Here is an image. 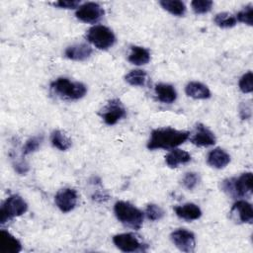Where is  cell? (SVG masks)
Segmentation results:
<instances>
[{
	"mask_svg": "<svg viewBox=\"0 0 253 253\" xmlns=\"http://www.w3.org/2000/svg\"><path fill=\"white\" fill-rule=\"evenodd\" d=\"M189 136V131L179 130L173 127H159L151 131L146 146L149 150L173 149L184 143Z\"/></svg>",
	"mask_w": 253,
	"mask_h": 253,
	"instance_id": "1",
	"label": "cell"
},
{
	"mask_svg": "<svg viewBox=\"0 0 253 253\" xmlns=\"http://www.w3.org/2000/svg\"><path fill=\"white\" fill-rule=\"evenodd\" d=\"M253 176L251 172H245L239 177H232L220 183L221 190L232 199L249 198L252 195Z\"/></svg>",
	"mask_w": 253,
	"mask_h": 253,
	"instance_id": "2",
	"label": "cell"
},
{
	"mask_svg": "<svg viewBox=\"0 0 253 253\" xmlns=\"http://www.w3.org/2000/svg\"><path fill=\"white\" fill-rule=\"evenodd\" d=\"M51 91L61 99L78 100L87 93V87L78 81H71L65 77H59L50 83Z\"/></svg>",
	"mask_w": 253,
	"mask_h": 253,
	"instance_id": "3",
	"label": "cell"
},
{
	"mask_svg": "<svg viewBox=\"0 0 253 253\" xmlns=\"http://www.w3.org/2000/svg\"><path fill=\"white\" fill-rule=\"evenodd\" d=\"M116 217L124 225L132 229H139L143 223V212L132 204L125 201H118L114 206Z\"/></svg>",
	"mask_w": 253,
	"mask_h": 253,
	"instance_id": "4",
	"label": "cell"
},
{
	"mask_svg": "<svg viewBox=\"0 0 253 253\" xmlns=\"http://www.w3.org/2000/svg\"><path fill=\"white\" fill-rule=\"evenodd\" d=\"M86 39L95 47L102 50L109 49L116 42V36L113 31L103 25L91 27L86 34Z\"/></svg>",
	"mask_w": 253,
	"mask_h": 253,
	"instance_id": "5",
	"label": "cell"
},
{
	"mask_svg": "<svg viewBox=\"0 0 253 253\" xmlns=\"http://www.w3.org/2000/svg\"><path fill=\"white\" fill-rule=\"evenodd\" d=\"M28 211L26 201L19 195H11L5 200L0 210V222L6 223L14 217L24 214Z\"/></svg>",
	"mask_w": 253,
	"mask_h": 253,
	"instance_id": "6",
	"label": "cell"
},
{
	"mask_svg": "<svg viewBox=\"0 0 253 253\" xmlns=\"http://www.w3.org/2000/svg\"><path fill=\"white\" fill-rule=\"evenodd\" d=\"M100 115L108 126H113L116 125L121 119L126 117V111L119 99H112L101 110Z\"/></svg>",
	"mask_w": 253,
	"mask_h": 253,
	"instance_id": "7",
	"label": "cell"
},
{
	"mask_svg": "<svg viewBox=\"0 0 253 253\" xmlns=\"http://www.w3.org/2000/svg\"><path fill=\"white\" fill-rule=\"evenodd\" d=\"M113 242L117 248L123 252H139L144 251L145 244L141 243L138 238L132 233H120L113 237Z\"/></svg>",
	"mask_w": 253,
	"mask_h": 253,
	"instance_id": "8",
	"label": "cell"
},
{
	"mask_svg": "<svg viewBox=\"0 0 253 253\" xmlns=\"http://www.w3.org/2000/svg\"><path fill=\"white\" fill-rule=\"evenodd\" d=\"M104 9L98 3L87 2L77 8L75 15L81 22L95 24L104 16Z\"/></svg>",
	"mask_w": 253,
	"mask_h": 253,
	"instance_id": "9",
	"label": "cell"
},
{
	"mask_svg": "<svg viewBox=\"0 0 253 253\" xmlns=\"http://www.w3.org/2000/svg\"><path fill=\"white\" fill-rule=\"evenodd\" d=\"M170 238L173 244L180 251L187 253L194 252L196 247V239L195 234L192 231H189L185 228H179L171 233Z\"/></svg>",
	"mask_w": 253,
	"mask_h": 253,
	"instance_id": "10",
	"label": "cell"
},
{
	"mask_svg": "<svg viewBox=\"0 0 253 253\" xmlns=\"http://www.w3.org/2000/svg\"><path fill=\"white\" fill-rule=\"evenodd\" d=\"M77 200L78 195L76 191L71 188H64L59 190L54 197L55 205L62 212L71 211L76 207Z\"/></svg>",
	"mask_w": 253,
	"mask_h": 253,
	"instance_id": "11",
	"label": "cell"
},
{
	"mask_svg": "<svg viewBox=\"0 0 253 253\" xmlns=\"http://www.w3.org/2000/svg\"><path fill=\"white\" fill-rule=\"evenodd\" d=\"M230 217L235 222L251 223L253 220L252 206L244 200L237 201L230 210Z\"/></svg>",
	"mask_w": 253,
	"mask_h": 253,
	"instance_id": "12",
	"label": "cell"
},
{
	"mask_svg": "<svg viewBox=\"0 0 253 253\" xmlns=\"http://www.w3.org/2000/svg\"><path fill=\"white\" fill-rule=\"evenodd\" d=\"M191 142L197 146H211L215 143L213 132L203 124H197L195 131L191 136Z\"/></svg>",
	"mask_w": 253,
	"mask_h": 253,
	"instance_id": "13",
	"label": "cell"
},
{
	"mask_svg": "<svg viewBox=\"0 0 253 253\" xmlns=\"http://www.w3.org/2000/svg\"><path fill=\"white\" fill-rule=\"evenodd\" d=\"M92 47L86 43H76L68 46L64 54L67 58L76 61H83L89 58L92 54Z\"/></svg>",
	"mask_w": 253,
	"mask_h": 253,
	"instance_id": "14",
	"label": "cell"
},
{
	"mask_svg": "<svg viewBox=\"0 0 253 253\" xmlns=\"http://www.w3.org/2000/svg\"><path fill=\"white\" fill-rule=\"evenodd\" d=\"M208 164L215 169H222L230 162V155L220 147H216L210 151L207 157Z\"/></svg>",
	"mask_w": 253,
	"mask_h": 253,
	"instance_id": "15",
	"label": "cell"
},
{
	"mask_svg": "<svg viewBox=\"0 0 253 253\" xmlns=\"http://www.w3.org/2000/svg\"><path fill=\"white\" fill-rule=\"evenodd\" d=\"M174 211L177 216L188 221L196 220L202 216L201 209L193 203H187L182 206H177L174 208Z\"/></svg>",
	"mask_w": 253,
	"mask_h": 253,
	"instance_id": "16",
	"label": "cell"
},
{
	"mask_svg": "<svg viewBox=\"0 0 253 253\" xmlns=\"http://www.w3.org/2000/svg\"><path fill=\"white\" fill-rule=\"evenodd\" d=\"M22 249L20 241L5 230L0 232V250L3 253H18Z\"/></svg>",
	"mask_w": 253,
	"mask_h": 253,
	"instance_id": "17",
	"label": "cell"
},
{
	"mask_svg": "<svg viewBox=\"0 0 253 253\" xmlns=\"http://www.w3.org/2000/svg\"><path fill=\"white\" fill-rule=\"evenodd\" d=\"M186 94L193 98L199 100L209 99L211 97V91L205 84L198 81H191L186 85L185 88Z\"/></svg>",
	"mask_w": 253,
	"mask_h": 253,
	"instance_id": "18",
	"label": "cell"
},
{
	"mask_svg": "<svg viewBox=\"0 0 253 253\" xmlns=\"http://www.w3.org/2000/svg\"><path fill=\"white\" fill-rule=\"evenodd\" d=\"M154 90H155L157 99L162 103L171 104L177 98V92L175 88L170 84H166V83L156 84Z\"/></svg>",
	"mask_w": 253,
	"mask_h": 253,
	"instance_id": "19",
	"label": "cell"
},
{
	"mask_svg": "<svg viewBox=\"0 0 253 253\" xmlns=\"http://www.w3.org/2000/svg\"><path fill=\"white\" fill-rule=\"evenodd\" d=\"M190 160H191L190 153L179 148H173L165 156V162L170 168H176L180 164L188 163Z\"/></svg>",
	"mask_w": 253,
	"mask_h": 253,
	"instance_id": "20",
	"label": "cell"
},
{
	"mask_svg": "<svg viewBox=\"0 0 253 253\" xmlns=\"http://www.w3.org/2000/svg\"><path fill=\"white\" fill-rule=\"evenodd\" d=\"M127 58H128V61L134 65H144L149 62L150 53L148 49L142 46L132 45Z\"/></svg>",
	"mask_w": 253,
	"mask_h": 253,
	"instance_id": "21",
	"label": "cell"
},
{
	"mask_svg": "<svg viewBox=\"0 0 253 253\" xmlns=\"http://www.w3.org/2000/svg\"><path fill=\"white\" fill-rule=\"evenodd\" d=\"M50 141H51V144L55 148H57L61 151L67 150L71 146L70 138L63 131H61L59 129H55L51 132Z\"/></svg>",
	"mask_w": 253,
	"mask_h": 253,
	"instance_id": "22",
	"label": "cell"
},
{
	"mask_svg": "<svg viewBox=\"0 0 253 253\" xmlns=\"http://www.w3.org/2000/svg\"><path fill=\"white\" fill-rule=\"evenodd\" d=\"M161 7L174 16H183L186 12V5L179 0H161Z\"/></svg>",
	"mask_w": 253,
	"mask_h": 253,
	"instance_id": "23",
	"label": "cell"
},
{
	"mask_svg": "<svg viewBox=\"0 0 253 253\" xmlns=\"http://www.w3.org/2000/svg\"><path fill=\"white\" fill-rule=\"evenodd\" d=\"M125 80L131 86H144L147 80V74L144 70L134 69L126 75Z\"/></svg>",
	"mask_w": 253,
	"mask_h": 253,
	"instance_id": "24",
	"label": "cell"
},
{
	"mask_svg": "<svg viewBox=\"0 0 253 253\" xmlns=\"http://www.w3.org/2000/svg\"><path fill=\"white\" fill-rule=\"evenodd\" d=\"M213 21L218 27L223 28V29L232 28L237 23V20H236L235 16H233L232 14L227 13V12H222V13L216 14Z\"/></svg>",
	"mask_w": 253,
	"mask_h": 253,
	"instance_id": "25",
	"label": "cell"
},
{
	"mask_svg": "<svg viewBox=\"0 0 253 253\" xmlns=\"http://www.w3.org/2000/svg\"><path fill=\"white\" fill-rule=\"evenodd\" d=\"M164 211L155 204H149L146 206L145 209V215L149 220L155 221V220H159L164 216Z\"/></svg>",
	"mask_w": 253,
	"mask_h": 253,
	"instance_id": "26",
	"label": "cell"
},
{
	"mask_svg": "<svg viewBox=\"0 0 253 253\" xmlns=\"http://www.w3.org/2000/svg\"><path fill=\"white\" fill-rule=\"evenodd\" d=\"M42 141V136H33L29 138L23 146V155H28L39 149Z\"/></svg>",
	"mask_w": 253,
	"mask_h": 253,
	"instance_id": "27",
	"label": "cell"
},
{
	"mask_svg": "<svg viewBox=\"0 0 253 253\" xmlns=\"http://www.w3.org/2000/svg\"><path fill=\"white\" fill-rule=\"evenodd\" d=\"M192 9L196 14L208 13L212 7V1L211 0H194L191 3Z\"/></svg>",
	"mask_w": 253,
	"mask_h": 253,
	"instance_id": "28",
	"label": "cell"
},
{
	"mask_svg": "<svg viewBox=\"0 0 253 253\" xmlns=\"http://www.w3.org/2000/svg\"><path fill=\"white\" fill-rule=\"evenodd\" d=\"M239 89L243 93H251L253 91V74L251 71L246 72L239 80Z\"/></svg>",
	"mask_w": 253,
	"mask_h": 253,
	"instance_id": "29",
	"label": "cell"
},
{
	"mask_svg": "<svg viewBox=\"0 0 253 253\" xmlns=\"http://www.w3.org/2000/svg\"><path fill=\"white\" fill-rule=\"evenodd\" d=\"M252 14H253V9H252V5H248L246 7H244L241 11H239L236 15V20L247 24L249 26H252L253 24V20H252Z\"/></svg>",
	"mask_w": 253,
	"mask_h": 253,
	"instance_id": "30",
	"label": "cell"
},
{
	"mask_svg": "<svg viewBox=\"0 0 253 253\" xmlns=\"http://www.w3.org/2000/svg\"><path fill=\"white\" fill-rule=\"evenodd\" d=\"M182 183L183 186L187 189V190H193L194 188H196V186L199 183V176L197 173L194 172H188L185 174V176L182 179Z\"/></svg>",
	"mask_w": 253,
	"mask_h": 253,
	"instance_id": "31",
	"label": "cell"
},
{
	"mask_svg": "<svg viewBox=\"0 0 253 253\" xmlns=\"http://www.w3.org/2000/svg\"><path fill=\"white\" fill-rule=\"evenodd\" d=\"M80 2L77 0H60L57 2H54L53 5L59 8H64V9H74L79 7Z\"/></svg>",
	"mask_w": 253,
	"mask_h": 253,
	"instance_id": "32",
	"label": "cell"
},
{
	"mask_svg": "<svg viewBox=\"0 0 253 253\" xmlns=\"http://www.w3.org/2000/svg\"><path fill=\"white\" fill-rule=\"evenodd\" d=\"M13 166H14L15 171H16L18 174H20V175H25V174L29 171V165H28V163H26V162L23 161V160L14 162Z\"/></svg>",
	"mask_w": 253,
	"mask_h": 253,
	"instance_id": "33",
	"label": "cell"
},
{
	"mask_svg": "<svg viewBox=\"0 0 253 253\" xmlns=\"http://www.w3.org/2000/svg\"><path fill=\"white\" fill-rule=\"evenodd\" d=\"M240 117L242 119H248L251 117V106H248L246 104L240 105Z\"/></svg>",
	"mask_w": 253,
	"mask_h": 253,
	"instance_id": "34",
	"label": "cell"
}]
</instances>
